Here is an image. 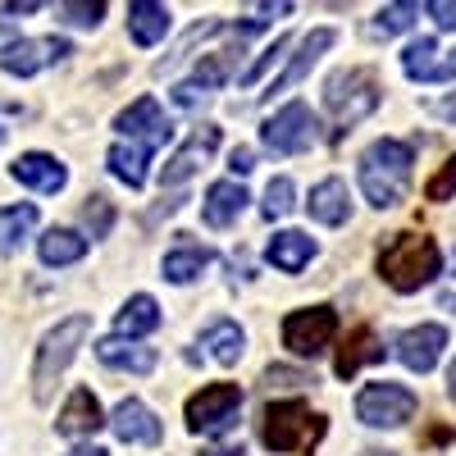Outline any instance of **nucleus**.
<instances>
[{"label": "nucleus", "instance_id": "1", "mask_svg": "<svg viewBox=\"0 0 456 456\" xmlns=\"http://www.w3.org/2000/svg\"><path fill=\"white\" fill-rule=\"evenodd\" d=\"M411 165H415L411 142L379 137L374 146H365V156H361V192H365V201L374 210H393L411 187Z\"/></svg>", "mask_w": 456, "mask_h": 456}, {"label": "nucleus", "instance_id": "2", "mask_svg": "<svg viewBox=\"0 0 456 456\" xmlns=\"http://www.w3.org/2000/svg\"><path fill=\"white\" fill-rule=\"evenodd\" d=\"M443 274L438 242L425 233H397L384 251H379V279L393 292H420Z\"/></svg>", "mask_w": 456, "mask_h": 456}, {"label": "nucleus", "instance_id": "3", "mask_svg": "<svg viewBox=\"0 0 456 456\" xmlns=\"http://www.w3.org/2000/svg\"><path fill=\"white\" fill-rule=\"evenodd\" d=\"M87 333H92V315H69V320H60L42 338V347H37V365H32V393H37V402H51V388L60 384V374L69 370V361L78 356Z\"/></svg>", "mask_w": 456, "mask_h": 456}, {"label": "nucleus", "instance_id": "4", "mask_svg": "<svg viewBox=\"0 0 456 456\" xmlns=\"http://www.w3.org/2000/svg\"><path fill=\"white\" fill-rule=\"evenodd\" d=\"M324 434V420L306 406V402H274V406H265V420H260V438L270 452H297V447H306Z\"/></svg>", "mask_w": 456, "mask_h": 456}, {"label": "nucleus", "instance_id": "5", "mask_svg": "<svg viewBox=\"0 0 456 456\" xmlns=\"http://www.w3.org/2000/svg\"><path fill=\"white\" fill-rule=\"evenodd\" d=\"M379 101H384V92H379V78L370 69H347V73H333V78L324 83V105L338 114L342 128L361 124L365 114L379 110Z\"/></svg>", "mask_w": 456, "mask_h": 456}, {"label": "nucleus", "instance_id": "6", "mask_svg": "<svg viewBox=\"0 0 456 456\" xmlns=\"http://www.w3.org/2000/svg\"><path fill=\"white\" fill-rule=\"evenodd\" d=\"M415 393L411 388H402V384H365L361 393H356V420L361 425H370V429H397V425H406L411 415H415Z\"/></svg>", "mask_w": 456, "mask_h": 456}, {"label": "nucleus", "instance_id": "7", "mask_svg": "<svg viewBox=\"0 0 456 456\" xmlns=\"http://www.w3.org/2000/svg\"><path fill=\"white\" fill-rule=\"evenodd\" d=\"M333 333H338V311L333 306H306V311H292L283 320V347L292 356L315 361V356L329 352Z\"/></svg>", "mask_w": 456, "mask_h": 456}, {"label": "nucleus", "instance_id": "8", "mask_svg": "<svg viewBox=\"0 0 456 456\" xmlns=\"http://www.w3.org/2000/svg\"><path fill=\"white\" fill-rule=\"evenodd\" d=\"M242 388L238 384H210L197 397H187V429L192 434H224L238 425Z\"/></svg>", "mask_w": 456, "mask_h": 456}, {"label": "nucleus", "instance_id": "9", "mask_svg": "<svg viewBox=\"0 0 456 456\" xmlns=\"http://www.w3.org/2000/svg\"><path fill=\"white\" fill-rule=\"evenodd\" d=\"M315 137H320V119H315V110H311V105H301V101L283 105L274 119L260 128L265 151H274V156H292V151H306Z\"/></svg>", "mask_w": 456, "mask_h": 456}, {"label": "nucleus", "instance_id": "10", "mask_svg": "<svg viewBox=\"0 0 456 456\" xmlns=\"http://www.w3.org/2000/svg\"><path fill=\"white\" fill-rule=\"evenodd\" d=\"M114 128H119L133 146H142L146 156H156V151L174 137V124L165 119V110H160V101L156 96H142V101H133L119 119H114Z\"/></svg>", "mask_w": 456, "mask_h": 456}, {"label": "nucleus", "instance_id": "11", "mask_svg": "<svg viewBox=\"0 0 456 456\" xmlns=\"http://www.w3.org/2000/svg\"><path fill=\"white\" fill-rule=\"evenodd\" d=\"M69 55H73V46L64 37H32V42H14L0 55V69H5L10 78H32V73H42V69H51Z\"/></svg>", "mask_w": 456, "mask_h": 456}, {"label": "nucleus", "instance_id": "12", "mask_svg": "<svg viewBox=\"0 0 456 456\" xmlns=\"http://www.w3.org/2000/svg\"><path fill=\"white\" fill-rule=\"evenodd\" d=\"M443 347H447V329L443 324H415V329H406L397 338V361L406 370H415V374H429L438 365Z\"/></svg>", "mask_w": 456, "mask_h": 456}, {"label": "nucleus", "instance_id": "13", "mask_svg": "<svg viewBox=\"0 0 456 456\" xmlns=\"http://www.w3.org/2000/svg\"><path fill=\"white\" fill-rule=\"evenodd\" d=\"M110 429L119 434V443H133V447H156L160 434H165L160 420H156V411H151L146 402H137V397H128V402L114 406Z\"/></svg>", "mask_w": 456, "mask_h": 456}, {"label": "nucleus", "instance_id": "14", "mask_svg": "<svg viewBox=\"0 0 456 456\" xmlns=\"http://www.w3.org/2000/svg\"><path fill=\"white\" fill-rule=\"evenodd\" d=\"M438 42L434 37H420V42H411L402 51V69H406V78L415 83H452L456 78V51H447V60H438Z\"/></svg>", "mask_w": 456, "mask_h": 456}, {"label": "nucleus", "instance_id": "15", "mask_svg": "<svg viewBox=\"0 0 456 456\" xmlns=\"http://www.w3.org/2000/svg\"><path fill=\"white\" fill-rule=\"evenodd\" d=\"M338 42V32L333 28H315V32H306V37H301V42H297V55L288 60V69L279 73V78L270 83V96H283V92H292L301 78H306V73L315 69V60L329 51Z\"/></svg>", "mask_w": 456, "mask_h": 456}, {"label": "nucleus", "instance_id": "16", "mask_svg": "<svg viewBox=\"0 0 456 456\" xmlns=\"http://www.w3.org/2000/svg\"><path fill=\"white\" fill-rule=\"evenodd\" d=\"M101 425H105V411H101L96 393L92 388H73L69 402H64V411H60V420H55V429L64 438H92Z\"/></svg>", "mask_w": 456, "mask_h": 456}, {"label": "nucleus", "instance_id": "17", "mask_svg": "<svg viewBox=\"0 0 456 456\" xmlns=\"http://www.w3.org/2000/svg\"><path fill=\"white\" fill-rule=\"evenodd\" d=\"M10 174H14V183L32 187V192H60V187L69 183V169L55 156H46V151H28V156H19L10 165Z\"/></svg>", "mask_w": 456, "mask_h": 456}, {"label": "nucleus", "instance_id": "18", "mask_svg": "<svg viewBox=\"0 0 456 456\" xmlns=\"http://www.w3.org/2000/svg\"><path fill=\"white\" fill-rule=\"evenodd\" d=\"M219 146V128H197L192 137H187L174 156H169V165H165V174H160V183H183V178H192L197 169H201V160L210 156V151Z\"/></svg>", "mask_w": 456, "mask_h": 456}, {"label": "nucleus", "instance_id": "19", "mask_svg": "<svg viewBox=\"0 0 456 456\" xmlns=\"http://www.w3.org/2000/svg\"><path fill=\"white\" fill-rule=\"evenodd\" d=\"M247 187L242 183H233V178H224V183H210V192H206V201H201V219L210 224V228H228L242 210H247Z\"/></svg>", "mask_w": 456, "mask_h": 456}, {"label": "nucleus", "instance_id": "20", "mask_svg": "<svg viewBox=\"0 0 456 456\" xmlns=\"http://www.w3.org/2000/svg\"><path fill=\"white\" fill-rule=\"evenodd\" d=\"M96 356L110 370H128V374H151L156 370V347H142V342H133V338H101Z\"/></svg>", "mask_w": 456, "mask_h": 456}, {"label": "nucleus", "instance_id": "21", "mask_svg": "<svg viewBox=\"0 0 456 456\" xmlns=\"http://www.w3.org/2000/svg\"><path fill=\"white\" fill-rule=\"evenodd\" d=\"M311 256H315V242L306 233H297V228H283V233H274L270 247H265V260H270L274 270H283V274L306 270Z\"/></svg>", "mask_w": 456, "mask_h": 456}, {"label": "nucleus", "instance_id": "22", "mask_svg": "<svg viewBox=\"0 0 456 456\" xmlns=\"http://www.w3.org/2000/svg\"><path fill=\"white\" fill-rule=\"evenodd\" d=\"M311 219L320 224H347L352 219V192H347V183L342 178H324L311 187Z\"/></svg>", "mask_w": 456, "mask_h": 456}, {"label": "nucleus", "instance_id": "23", "mask_svg": "<svg viewBox=\"0 0 456 456\" xmlns=\"http://www.w3.org/2000/svg\"><path fill=\"white\" fill-rule=\"evenodd\" d=\"M370 361H384V342L374 338V329L370 324H356L352 333H347V342H342V352H338V379H352L361 365H370Z\"/></svg>", "mask_w": 456, "mask_h": 456}, {"label": "nucleus", "instance_id": "24", "mask_svg": "<svg viewBox=\"0 0 456 456\" xmlns=\"http://www.w3.org/2000/svg\"><path fill=\"white\" fill-rule=\"evenodd\" d=\"M160 329V306H156V297H146V292H137V297H128L124 301V311L114 315V338H142V333H156Z\"/></svg>", "mask_w": 456, "mask_h": 456}, {"label": "nucleus", "instance_id": "25", "mask_svg": "<svg viewBox=\"0 0 456 456\" xmlns=\"http://www.w3.org/2000/svg\"><path fill=\"white\" fill-rule=\"evenodd\" d=\"M169 10L156 5V0H133L128 5V32H133V42L137 46H156L165 42V32H169Z\"/></svg>", "mask_w": 456, "mask_h": 456}, {"label": "nucleus", "instance_id": "26", "mask_svg": "<svg viewBox=\"0 0 456 456\" xmlns=\"http://www.w3.org/2000/svg\"><path fill=\"white\" fill-rule=\"evenodd\" d=\"M37 256H42V265H51V270H60V265H78L87 256V238L73 233V228H46L42 242H37Z\"/></svg>", "mask_w": 456, "mask_h": 456}, {"label": "nucleus", "instance_id": "27", "mask_svg": "<svg viewBox=\"0 0 456 456\" xmlns=\"http://www.w3.org/2000/svg\"><path fill=\"white\" fill-rule=\"evenodd\" d=\"M201 342L215 352L219 365H238L242 352H247V333L238 329V320H215V324H206V329H201Z\"/></svg>", "mask_w": 456, "mask_h": 456}, {"label": "nucleus", "instance_id": "28", "mask_svg": "<svg viewBox=\"0 0 456 456\" xmlns=\"http://www.w3.org/2000/svg\"><path fill=\"white\" fill-rule=\"evenodd\" d=\"M105 165H110V174H114V178H119V183H128L133 192H137V187L146 183V165H151V156H146L142 146H133V142H128V146L119 142V146H110Z\"/></svg>", "mask_w": 456, "mask_h": 456}, {"label": "nucleus", "instance_id": "29", "mask_svg": "<svg viewBox=\"0 0 456 456\" xmlns=\"http://www.w3.org/2000/svg\"><path fill=\"white\" fill-rule=\"evenodd\" d=\"M210 260H215V256H210L206 247H178V251L165 256L160 270H165L169 283H192V279H201V270H210Z\"/></svg>", "mask_w": 456, "mask_h": 456}, {"label": "nucleus", "instance_id": "30", "mask_svg": "<svg viewBox=\"0 0 456 456\" xmlns=\"http://www.w3.org/2000/svg\"><path fill=\"white\" fill-rule=\"evenodd\" d=\"M32 224H37V206H28V201L0 210V251L14 256V251L23 247V238L32 233Z\"/></svg>", "mask_w": 456, "mask_h": 456}, {"label": "nucleus", "instance_id": "31", "mask_svg": "<svg viewBox=\"0 0 456 456\" xmlns=\"http://www.w3.org/2000/svg\"><path fill=\"white\" fill-rule=\"evenodd\" d=\"M415 14H420V5H384L374 14L370 23V37H393V32H406L415 23Z\"/></svg>", "mask_w": 456, "mask_h": 456}, {"label": "nucleus", "instance_id": "32", "mask_svg": "<svg viewBox=\"0 0 456 456\" xmlns=\"http://www.w3.org/2000/svg\"><path fill=\"white\" fill-rule=\"evenodd\" d=\"M292 206H297V187H292V178H274L270 187H265V206H260L265 219H283Z\"/></svg>", "mask_w": 456, "mask_h": 456}, {"label": "nucleus", "instance_id": "33", "mask_svg": "<svg viewBox=\"0 0 456 456\" xmlns=\"http://www.w3.org/2000/svg\"><path fill=\"white\" fill-rule=\"evenodd\" d=\"M60 19L73 28H96L105 19V5L101 0H69V5H60Z\"/></svg>", "mask_w": 456, "mask_h": 456}, {"label": "nucleus", "instance_id": "34", "mask_svg": "<svg viewBox=\"0 0 456 456\" xmlns=\"http://www.w3.org/2000/svg\"><path fill=\"white\" fill-rule=\"evenodd\" d=\"M83 224H87V233H92V238H105V233H110V224H114V206H110L105 197H87V206H83Z\"/></svg>", "mask_w": 456, "mask_h": 456}, {"label": "nucleus", "instance_id": "35", "mask_svg": "<svg viewBox=\"0 0 456 456\" xmlns=\"http://www.w3.org/2000/svg\"><path fill=\"white\" fill-rule=\"evenodd\" d=\"M192 83H201L206 92L224 87V83H228V60H224V55H206V60L197 64V73H192Z\"/></svg>", "mask_w": 456, "mask_h": 456}, {"label": "nucleus", "instance_id": "36", "mask_svg": "<svg viewBox=\"0 0 456 456\" xmlns=\"http://www.w3.org/2000/svg\"><path fill=\"white\" fill-rule=\"evenodd\" d=\"M425 197H429V201H452V197H456V156L425 183Z\"/></svg>", "mask_w": 456, "mask_h": 456}, {"label": "nucleus", "instance_id": "37", "mask_svg": "<svg viewBox=\"0 0 456 456\" xmlns=\"http://www.w3.org/2000/svg\"><path fill=\"white\" fill-rule=\"evenodd\" d=\"M288 46H292V42H288V37H274V46H270V51H265V55H260V60H256V64H251V69L242 73V83L251 87V83L260 78V73H265V69H270V64H279V60H283V51H288Z\"/></svg>", "mask_w": 456, "mask_h": 456}, {"label": "nucleus", "instance_id": "38", "mask_svg": "<svg viewBox=\"0 0 456 456\" xmlns=\"http://www.w3.org/2000/svg\"><path fill=\"white\" fill-rule=\"evenodd\" d=\"M169 96H174V105H178V110H197V105H206V96H210V92H206L201 83L187 78V83H178Z\"/></svg>", "mask_w": 456, "mask_h": 456}, {"label": "nucleus", "instance_id": "39", "mask_svg": "<svg viewBox=\"0 0 456 456\" xmlns=\"http://www.w3.org/2000/svg\"><path fill=\"white\" fill-rule=\"evenodd\" d=\"M429 19L443 32H456V0H429Z\"/></svg>", "mask_w": 456, "mask_h": 456}, {"label": "nucleus", "instance_id": "40", "mask_svg": "<svg viewBox=\"0 0 456 456\" xmlns=\"http://www.w3.org/2000/svg\"><path fill=\"white\" fill-rule=\"evenodd\" d=\"M14 42H19V23H14L10 14H0V55H5Z\"/></svg>", "mask_w": 456, "mask_h": 456}, {"label": "nucleus", "instance_id": "41", "mask_svg": "<svg viewBox=\"0 0 456 456\" xmlns=\"http://www.w3.org/2000/svg\"><path fill=\"white\" fill-rule=\"evenodd\" d=\"M228 169H233V174H251V169H256V156H251L247 146H238L233 156H228Z\"/></svg>", "mask_w": 456, "mask_h": 456}, {"label": "nucleus", "instance_id": "42", "mask_svg": "<svg viewBox=\"0 0 456 456\" xmlns=\"http://www.w3.org/2000/svg\"><path fill=\"white\" fill-rule=\"evenodd\" d=\"M438 114H443V119H452V124H456V92H452L447 101H438Z\"/></svg>", "mask_w": 456, "mask_h": 456}, {"label": "nucleus", "instance_id": "43", "mask_svg": "<svg viewBox=\"0 0 456 456\" xmlns=\"http://www.w3.org/2000/svg\"><path fill=\"white\" fill-rule=\"evenodd\" d=\"M37 0H14V5H5V14H32Z\"/></svg>", "mask_w": 456, "mask_h": 456}, {"label": "nucleus", "instance_id": "44", "mask_svg": "<svg viewBox=\"0 0 456 456\" xmlns=\"http://www.w3.org/2000/svg\"><path fill=\"white\" fill-rule=\"evenodd\" d=\"M201 456H242V447H206Z\"/></svg>", "mask_w": 456, "mask_h": 456}, {"label": "nucleus", "instance_id": "45", "mask_svg": "<svg viewBox=\"0 0 456 456\" xmlns=\"http://www.w3.org/2000/svg\"><path fill=\"white\" fill-rule=\"evenodd\" d=\"M69 456H110V452H101V447H73Z\"/></svg>", "mask_w": 456, "mask_h": 456}, {"label": "nucleus", "instance_id": "46", "mask_svg": "<svg viewBox=\"0 0 456 456\" xmlns=\"http://www.w3.org/2000/svg\"><path fill=\"white\" fill-rule=\"evenodd\" d=\"M447 393H452V402H456V361H452V370H447Z\"/></svg>", "mask_w": 456, "mask_h": 456}, {"label": "nucleus", "instance_id": "47", "mask_svg": "<svg viewBox=\"0 0 456 456\" xmlns=\"http://www.w3.org/2000/svg\"><path fill=\"white\" fill-rule=\"evenodd\" d=\"M361 456H393V452H361Z\"/></svg>", "mask_w": 456, "mask_h": 456}, {"label": "nucleus", "instance_id": "48", "mask_svg": "<svg viewBox=\"0 0 456 456\" xmlns=\"http://www.w3.org/2000/svg\"><path fill=\"white\" fill-rule=\"evenodd\" d=\"M0 142H5V128H0Z\"/></svg>", "mask_w": 456, "mask_h": 456}]
</instances>
